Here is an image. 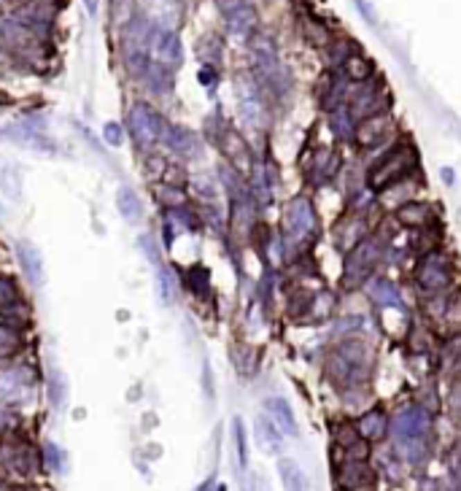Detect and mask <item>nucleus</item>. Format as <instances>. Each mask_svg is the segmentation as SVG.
Here are the masks:
<instances>
[{
	"mask_svg": "<svg viewBox=\"0 0 461 491\" xmlns=\"http://www.w3.org/2000/svg\"><path fill=\"white\" fill-rule=\"evenodd\" d=\"M372 365H375V359H372L369 345L359 343V341H348L329 354L327 372L338 386H359L369 378Z\"/></svg>",
	"mask_w": 461,
	"mask_h": 491,
	"instance_id": "f257e3e1",
	"label": "nucleus"
},
{
	"mask_svg": "<svg viewBox=\"0 0 461 491\" xmlns=\"http://www.w3.org/2000/svg\"><path fill=\"white\" fill-rule=\"evenodd\" d=\"M415 168H418V151L410 144H397L372 162V168L367 171V187L372 192H383L412 175Z\"/></svg>",
	"mask_w": 461,
	"mask_h": 491,
	"instance_id": "f03ea898",
	"label": "nucleus"
},
{
	"mask_svg": "<svg viewBox=\"0 0 461 491\" xmlns=\"http://www.w3.org/2000/svg\"><path fill=\"white\" fill-rule=\"evenodd\" d=\"M318 232V216H315L313 203L308 197H294L286 205L284 214V243L286 251L294 248H305Z\"/></svg>",
	"mask_w": 461,
	"mask_h": 491,
	"instance_id": "7ed1b4c3",
	"label": "nucleus"
},
{
	"mask_svg": "<svg viewBox=\"0 0 461 491\" xmlns=\"http://www.w3.org/2000/svg\"><path fill=\"white\" fill-rule=\"evenodd\" d=\"M432 424H435V418L424 405H405L397 411V416L391 421V432L402 448L415 451L418 445H426L429 435H432Z\"/></svg>",
	"mask_w": 461,
	"mask_h": 491,
	"instance_id": "20e7f679",
	"label": "nucleus"
},
{
	"mask_svg": "<svg viewBox=\"0 0 461 491\" xmlns=\"http://www.w3.org/2000/svg\"><path fill=\"white\" fill-rule=\"evenodd\" d=\"M383 248L386 246L381 243V238H364V241H359V243L351 248V254L345 257L342 284L345 286H359L364 281H369L375 268L381 265Z\"/></svg>",
	"mask_w": 461,
	"mask_h": 491,
	"instance_id": "39448f33",
	"label": "nucleus"
},
{
	"mask_svg": "<svg viewBox=\"0 0 461 491\" xmlns=\"http://www.w3.org/2000/svg\"><path fill=\"white\" fill-rule=\"evenodd\" d=\"M127 130H130V138L135 141L138 148H151L157 146L162 141V130H165V122L162 117L146 105V103H135L127 114Z\"/></svg>",
	"mask_w": 461,
	"mask_h": 491,
	"instance_id": "423d86ee",
	"label": "nucleus"
},
{
	"mask_svg": "<svg viewBox=\"0 0 461 491\" xmlns=\"http://www.w3.org/2000/svg\"><path fill=\"white\" fill-rule=\"evenodd\" d=\"M415 281H418L424 295H440L453 284V265L442 254H429V257L421 259Z\"/></svg>",
	"mask_w": 461,
	"mask_h": 491,
	"instance_id": "0eeeda50",
	"label": "nucleus"
},
{
	"mask_svg": "<svg viewBox=\"0 0 461 491\" xmlns=\"http://www.w3.org/2000/svg\"><path fill=\"white\" fill-rule=\"evenodd\" d=\"M0 467L17 478H30L38 467V454L19 440H0Z\"/></svg>",
	"mask_w": 461,
	"mask_h": 491,
	"instance_id": "6e6552de",
	"label": "nucleus"
},
{
	"mask_svg": "<svg viewBox=\"0 0 461 491\" xmlns=\"http://www.w3.org/2000/svg\"><path fill=\"white\" fill-rule=\"evenodd\" d=\"M35 386V372L30 368H8V370H0V402L3 405H17L30 397Z\"/></svg>",
	"mask_w": 461,
	"mask_h": 491,
	"instance_id": "1a4fd4ad",
	"label": "nucleus"
},
{
	"mask_svg": "<svg viewBox=\"0 0 461 491\" xmlns=\"http://www.w3.org/2000/svg\"><path fill=\"white\" fill-rule=\"evenodd\" d=\"M148 51L154 54L157 65H162V68H178V65L184 62V46H181V38H178L173 30H154Z\"/></svg>",
	"mask_w": 461,
	"mask_h": 491,
	"instance_id": "9d476101",
	"label": "nucleus"
},
{
	"mask_svg": "<svg viewBox=\"0 0 461 491\" xmlns=\"http://www.w3.org/2000/svg\"><path fill=\"white\" fill-rule=\"evenodd\" d=\"M162 144H165L173 154L184 157V160H197V157L202 154L200 138L194 135L192 130L181 127V124H165V130H162Z\"/></svg>",
	"mask_w": 461,
	"mask_h": 491,
	"instance_id": "9b49d317",
	"label": "nucleus"
},
{
	"mask_svg": "<svg viewBox=\"0 0 461 491\" xmlns=\"http://www.w3.org/2000/svg\"><path fill=\"white\" fill-rule=\"evenodd\" d=\"M338 483L348 491H369L375 486V472L364 459H345L338 467Z\"/></svg>",
	"mask_w": 461,
	"mask_h": 491,
	"instance_id": "f8f14e48",
	"label": "nucleus"
},
{
	"mask_svg": "<svg viewBox=\"0 0 461 491\" xmlns=\"http://www.w3.org/2000/svg\"><path fill=\"white\" fill-rule=\"evenodd\" d=\"M17 259H19V268H22L24 278L30 281V286L41 289L46 281V270H44V257H41L38 246L30 241H17Z\"/></svg>",
	"mask_w": 461,
	"mask_h": 491,
	"instance_id": "ddd939ff",
	"label": "nucleus"
},
{
	"mask_svg": "<svg viewBox=\"0 0 461 491\" xmlns=\"http://www.w3.org/2000/svg\"><path fill=\"white\" fill-rule=\"evenodd\" d=\"M254 435H256V442H259V448L265 451V454H281L284 451V432L278 429V424L272 421V418L267 416V413H259L256 421H254Z\"/></svg>",
	"mask_w": 461,
	"mask_h": 491,
	"instance_id": "4468645a",
	"label": "nucleus"
},
{
	"mask_svg": "<svg viewBox=\"0 0 461 491\" xmlns=\"http://www.w3.org/2000/svg\"><path fill=\"white\" fill-rule=\"evenodd\" d=\"M265 413L278 424V429H281L286 438H299V424H297L294 411H291V405L284 397H270V399H265Z\"/></svg>",
	"mask_w": 461,
	"mask_h": 491,
	"instance_id": "2eb2a0df",
	"label": "nucleus"
},
{
	"mask_svg": "<svg viewBox=\"0 0 461 491\" xmlns=\"http://www.w3.org/2000/svg\"><path fill=\"white\" fill-rule=\"evenodd\" d=\"M3 135H11L14 144L33 148V151H44V154H54V151H57L54 144H51V138H46L41 130H35V127H30V124H14V127H8Z\"/></svg>",
	"mask_w": 461,
	"mask_h": 491,
	"instance_id": "dca6fc26",
	"label": "nucleus"
},
{
	"mask_svg": "<svg viewBox=\"0 0 461 491\" xmlns=\"http://www.w3.org/2000/svg\"><path fill=\"white\" fill-rule=\"evenodd\" d=\"M391 127V119L388 114H378V117H369V119H362V122L354 127V138L362 144V146H375L378 141H383Z\"/></svg>",
	"mask_w": 461,
	"mask_h": 491,
	"instance_id": "f3484780",
	"label": "nucleus"
},
{
	"mask_svg": "<svg viewBox=\"0 0 461 491\" xmlns=\"http://www.w3.org/2000/svg\"><path fill=\"white\" fill-rule=\"evenodd\" d=\"M388 429H391V421H388V416L381 411V408L367 411V413L356 421V432H359L367 442L383 440V438L388 435Z\"/></svg>",
	"mask_w": 461,
	"mask_h": 491,
	"instance_id": "a211bd4d",
	"label": "nucleus"
},
{
	"mask_svg": "<svg viewBox=\"0 0 461 491\" xmlns=\"http://www.w3.org/2000/svg\"><path fill=\"white\" fill-rule=\"evenodd\" d=\"M254 27H256V11H254V6L241 3V6H235V8L227 11V30L232 35L248 38L254 33Z\"/></svg>",
	"mask_w": 461,
	"mask_h": 491,
	"instance_id": "6ab92c4d",
	"label": "nucleus"
},
{
	"mask_svg": "<svg viewBox=\"0 0 461 491\" xmlns=\"http://www.w3.org/2000/svg\"><path fill=\"white\" fill-rule=\"evenodd\" d=\"M116 211L127 224H138L143 219V200L132 187H119L116 189Z\"/></svg>",
	"mask_w": 461,
	"mask_h": 491,
	"instance_id": "aec40b11",
	"label": "nucleus"
},
{
	"mask_svg": "<svg viewBox=\"0 0 461 491\" xmlns=\"http://www.w3.org/2000/svg\"><path fill=\"white\" fill-rule=\"evenodd\" d=\"M278 475H281L284 491H311V481H308L305 470L297 465L294 459L281 456L278 459Z\"/></svg>",
	"mask_w": 461,
	"mask_h": 491,
	"instance_id": "412c9836",
	"label": "nucleus"
},
{
	"mask_svg": "<svg viewBox=\"0 0 461 491\" xmlns=\"http://www.w3.org/2000/svg\"><path fill=\"white\" fill-rule=\"evenodd\" d=\"M340 171V157L332 151V148H318L313 160V168H311V175H313L318 184H329Z\"/></svg>",
	"mask_w": 461,
	"mask_h": 491,
	"instance_id": "4be33fe9",
	"label": "nucleus"
},
{
	"mask_svg": "<svg viewBox=\"0 0 461 491\" xmlns=\"http://www.w3.org/2000/svg\"><path fill=\"white\" fill-rule=\"evenodd\" d=\"M369 300L375 305H391V308H402V295L399 286L388 278H375L369 281Z\"/></svg>",
	"mask_w": 461,
	"mask_h": 491,
	"instance_id": "5701e85b",
	"label": "nucleus"
},
{
	"mask_svg": "<svg viewBox=\"0 0 461 491\" xmlns=\"http://www.w3.org/2000/svg\"><path fill=\"white\" fill-rule=\"evenodd\" d=\"M0 195L11 203L22 200V171L14 165H3L0 168Z\"/></svg>",
	"mask_w": 461,
	"mask_h": 491,
	"instance_id": "b1692460",
	"label": "nucleus"
},
{
	"mask_svg": "<svg viewBox=\"0 0 461 491\" xmlns=\"http://www.w3.org/2000/svg\"><path fill=\"white\" fill-rule=\"evenodd\" d=\"M432 208L426 203H405L399 211H397V219L402 221L405 227H424L432 221Z\"/></svg>",
	"mask_w": 461,
	"mask_h": 491,
	"instance_id": "393cba45",
	"label": "nucleus"
},
{
	"mask_svg": "<svg viewBox=\"0 0 461 491\" xmlns=\"http://www.w3.org/2000/svg\"><path fill=\"white\" fill-rule=\"evenodd\" d=\"M46 389H49V402L54 408H62L68 402V378H65V372L51 370L46 378Z\"/></svg>",
	"mask_w": 461,
	"mask_h": 491,
	"instance_id": "a878e982",
	"label": "nucleus"
},
{
	"mask_svg": "<svg viewBox=\"0 0 461 491\" xmlns=\"http://www.w3.org/2000/svg\"><path fill=\"white\" fill-rule=\"evenodd\" d=\"M157 297L162 305H173L178 297V281L168 268H157Z\"/></svg>",
	"mask_w": 461,
	"mask_h": 491,
	"instance_id": "bb28decb",
	"label": "nucleus"
},
{
	"mask_svg": "<svg viewBox=\"0 0 461 491\" xmlns=\"http://www.w3.org/2000/svg\"><path fill=\"white\" fill-rule=\"evenodd\" d=\"M342 74L348 76L351 81H367L372 76V62L362 57V54H348L342 60Z\"/></svg>",
	"mask_w": 461,
	"mask_h": 491,
	"instance_id": "cd10ccee",
	"label": "nucleus"
},
{
	"mask_svg": "<svg viewBox=\"0 0 461 491\" xmlns=\"http://www.w3.org/2000/svg\"><path fill=\"white\" fill-rule=\"evenodd\" d=\"M22 348V335L11 324H0V359H11Z\"/></svg>",
	"mask_w": 461,
	"mask_h": 491,
	"instance_id": "c85d7f7f",
	"label": "nucleus"
},
{
	"mask_svg": "<svg viewBox=\"0 0 461 491\" xmlns=\"http://www.w3.org/2000/svg\"><path fill=\"white\" fill-rule=\"evenodd\" d=\"M232 438H235V451H238V465L241 470L248 467V438H245V427L243 418H232Z\"/></svg>",
	"mask_w": 461,
	"mask_h": 491,
	"instance_id": "c756f323",
	"label": "nucleus"
},
{
	"mask_svg": "<svg viewBox=\"0 0 461 491\" xmlns=\"http://www.w3.org/2000/svg\"><path fill=\"white\" fill-rule=\"evenodd\" d=\"M17 302H22L17 281H14V278H8V275H0V311L11 308V305H17Z\"/></svg>",
	"mask_w": 461,
	"mask_h": 491,
	"instance_id": "7c9ffc66",
	"label": "nucleus"
},
{
	"mask_svg": "<svg viewBox=\"0 0 461 491\" xmlns=\"http://www.w3.org/2000/svg\"><path fill=\"white\" fill-rule=\"evenodd\" d=\"M186 281H189V289L200 297L211 289V273H208V268H202V265H194L192 270L186 273Z\"/></svg>",
	"mask_w": 461,
	"mask_h": 491,
	"instance_id": "2f4dec72",
	"label": "nucleus"
},
{
	"mask_svg": "<svg viewBox=\"0 0 461 491\" xmlns=\"http://www.w3.org/2000/svg\"><path fill=\"white\" fill-rule=\"evenodd\" d=\"M41 459L46 462L49 470H54V472H60L62 467H65V451L57 445V442L46 440L41 445Z\"/></svg>",
	"mask_w": 461,
	"mask_h": 491,
	"instance_id": "473e14b6",
	"label": "nucleus"
},
{
	"mask_svg": "<svg viewBox=\"0 0 461 491\" xmlns=\"http://www.w3.org/2000/svg\"><path fill=\"white\" fill-rule=\"evenodd\" d=\"M138 246H141V254L146 259L154 265V268H162V259H159V248H157V241L151 235H141L138 238Z\"/></svg>",
	"mask_w": 461,
	"mask_h": 491,
	"instance_id": "72a5a7b5",
	"label": "nucleus"
},
{
	"mask_svg": "<svg viewBox=\"0 0 461 491\" xmlns=\"http://www.w3.org/2000/svg\"><path fill=\"white\" fill-rule=\"evenodd\" d=\"M159 200H162L165 205H170V208H184V203H186L184 192H181L178 187H170V184H165V187L159 189Z\"/></svg>",
	"mask_w": 461,
	"mask_h": 491,
	"instance_id": "f704fd0d",
	"label": "nucleus"
},
{
	"mask_svg": "<svg viewBox=\"0 0 461 491\" xmlns=\"http://www.w3.org/2000/svg\"><path fill=\"white\" fill-rule=\"evenodd\" d=\"M192 187H194V192L202 197V200H214V195H216V187H214L211 178L197 175V178H192Z\"/></svg>",
	"mask_w": 461,
	"mask_h": 491,
	"instance_id": "c9c22d12",
	"label": "nucleus"
},
{
	"mask_svg": "<svg viewBox=\"0 0 461 491\" xmlns=\"http://www.w3.org/2000/svg\"><path fill=\"white\" fill-rule=\"evenodd\" d=\"M103 138H105V144H108V146H121V141H124L121 124L105 122V127H103Z\"/></svg>",
	"mask_w": 461,
	"mask_h": 491,
	"instance_id": "e433bc0d",
	"label": "nucleus"
},
{
	"mask_svg": "<svg viewBox=\"0 0 461 491\" xmlns=\"http://www.w3.org/2000/svg\"><path fill=\"white\" fill-rule=\"evenodd\" d=\"M202 386H205V397L214 399V375H211V365L202 362Z\"/></svg>",
	"mask_w": 461,
	"mask_h": 491,
	"instance_id": "4c0bfd02",
	"label": "nucleus"
},
{
	"mask_svg": "<svg viewBox=\"0 0 461 491\" xmlns=\"http://www.w3.org/2000/svg\"><path fill=\"white\" fill-rule=\"evenodd\" d=\"M200 84H205V87H211V84H216V71L205 65V68L200 71Z\"/></svg>",
	"mask_w": 461,
	"mask_h": 491,
	"instance_id": "58836bf2",
	"label": "nucleus"
},
{
	"mask_svg": "<svg viewBox=\"0 0 461 491\" xmlns=\"http://www.w3.org/2000/svg\"><path fill=\"white\" fill-rule=\"evenodd\" d=\"M245 491H270V486H267V481L262 478V475H254Z\"/></svg>",
	"mask_w": 461,
	"mask_h": 491,
	"instance_id": "ea45409f",
	"label": "nucleus"
},
{
	"mask_svg": "<svg viewBox=\"0 0 461 491\" xmlns=\"http://www.w3.org/2000/svg\"><path fill=\"white\" fill-rule=\"evenodd\" d=\"M214 489H216V478H208L205 483H200V486H197V491H214Z\"/></svg>",
	"mask_w": 461,
	"mask_h": 491,
	"instance_id": "a19ab883",
	"label": "nucleus"
},
{
	"mask_svg": "<svg viewBox=\"0 0 461 491\" xmlns=\"http://www.w3.org/2000/svg\"><path fill=\"white\" fill-rule=\"evenodd\" d=\"M84 3H87V11L95 17V14H97V0H84Z\"/></svg>",
	"mask_w": 461,
	"mask_h": 491,
	"instance_id": "79ce46f5",
	"label": "nucleus"
},
{
	"mask_svg": "<svg viewBox=\"0 0 461 491\" xmlns=\"http://www.w3.org/2000/svg\"><path fill=\"white\" fill-rule=\"evenodd\" d=\"M442 175H445V184H453V171H451V168H445Z\"/></svg>",
	"mask_w": 461,
	"mask_h": 491,
	"instance_id": "37998d69",
	"label": "nucleus"
},
{
	"mask_svg": "<svg viewBox=\"0 0 461 491\" xmlns=\"http://www.w3.org/2000/svg\"><path fill=\"white\" fill-rule=\"evenodd\" d=\"M3 432H6V421L0 418V440H3Z\"/></svg>",
	"mask_w": 461,
	"mask_h": 491,
	"instance_id": "c03bdc74",
	"label": "nucleus"
},
{
	"mask_svg": "<svg viewBox=\"0 0 461 491\" xmlns=\"http://www.w3.org/2000/svg\"><path fill=\"white\" fill-rule=\"evenodd\" d=\"M216 491H227V486H216Z\"/></svg>",
	"mask_w": 461,
	"mask_h": 491,
	"instance_id": "a18cd8bd",
	"label": "nucleus"
},
{
	"mask_svg": "<svg viewBox=\"0 0 461 491\" xmlns=\"http://www.w3.org/2000/svg\"><path fill=\"white\" fill-rule=\"evenodd\" d=\"M30 491H41V489H30Z\"/></svg>",
	"mask_w": 461,
	"mask_h": 491,
	"instance_id": "49530a36",
	"label": "nucleus"
}]
</instances>
